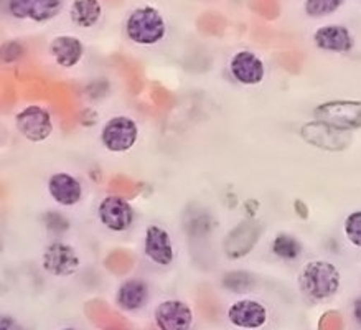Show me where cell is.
Returning a JSON list of instances; mask_svg holds the SVG:
<instances>
[{"mask_svg": "<svg viewBox=\"0 0 361 330\" xmlns=\"http://www.w3.org/2000/svg\"><path fill=\"white\" fill-rule=\"evenodd\" d=\"M341 274L335 264L317 259L302 268L299 284L302 293L312 300H326L338 293Z\"/></svg>", "mask_w": 361, "mask_h": 330, "instance_id": "obj_1", "label": "cell"}, {"mask_svg": "<svg viewBox=\"0 0 361 330\" xmlns=\"http://www.w3.org/2000/svg\"><path fill=\"white\" fill-rule=\"evenodd\" d=\"M167 25L157 8L144 6L130 12L126 20V33L129 40L142 47H150L164 40Z\"/></svg>", "mask_w": 361, "mask_h": 330, "instance_id": "obj_2", "label": "cell"}, {"mask_svg": "<svg viewBox=\"0 0 361 330\" xmlns=\"http://www.w3.org/2000/svg\"><path fill=\"white\" fill-rule=\"evenodd\" d=\"M300 135L305 142L317 149L329 150V152H341V150L348 149L353 140V135L348 129L336 128V126L320 119L310 121L302 126Z\"/></svg>", "mask_w": 361, "mask_h": 330, "instance_id": "obj_3", "label": "cell"}, {"mask_svg": "<svg viewBox=\"0 0 361 330\" xmlns=\"http://www.w3.org/2000/svg\"><path fill=\"white\" fill-rule=\"evenodd\" d=\"M139 128L128 116H114L104 124L101 133L102 145L111 152H128L137 144Z\"/></svg>", "mask_w": 361, "mask_h": 330, "instance_id": "obj_4", "label": "cell"}, {"mask_svg": "<svg viewBox=\"0 0 361 330\" xmlns=\"http://www.w3.org/2000/svg\"><path fill=\"white\" fill-rule=\"evenodd\" d=\"M314 116L341 129H361V101H329L317 106Z\"/></svg>", "mask_w": 361, "mask_h": 330, "instance_id": "obj_5", "label": "cell"}, {"mask_svg": "<svg viewBox=\"0 0 361 330\" xmlns=\"http://www.w3.org/2000/svg\"><path fill=\"white\" fill-rule=\"evenodd\" d=\"M261 233L262 225L259 221L252 220V218L241 221L228 233L226 238H224V255H226L229 259L245 258V256H247L252 250H255V246L257 245V241H259L261 238Z\"/></svg>", "mask_w": 361, "mask_h": 330, "instance_id": "obj_6", "label": "cell"}, {"mask_svg": "<svg viewBox=\"0 0 361 330\" xmlns=\"http://www.w3.org/2000/svg\"><path fill=\"white\" fill-rule=\"evenodd\" d=\"M42 266L55 278H68L80 269L81 259L73 246L63 241H53L43 251Z\"/></svg>", "mask_w": 361, "mask_h": 330, "instance_id": "obj_7", "label": "cell"}, {"mask_svg": "<svg viewBox=\"0 0 361 330\" xmlns=\"http://www.w3.org/2000/svg\"><path fill=\"white\" fill-rule=\"evenodd\" d=\"M16 124L18 133L30 142H43L53 133L51 114L42 106H28L17 114Z\"/></svg>", "mask_w": 361, "mask_h": 330, "instance_id": "obj_8", "label": "cell"}, {"mask_svg": "<svg viewBox=\"0 0 361 330\" xmlns=\"http://www.w3.org/2000/svg\"><path fill=\"white\" fill-rule=\"evenodd\" d=\"M97 215L102 225L114 233L128 231L134 225V208L126 198L111 195L99 203Z\"/></svg>", "mask_w": 361, "mask_h": 330, "instance_id": "obj_9", "label": "cell"}, {"mask_svg": "<svg viewBox=\"0 0 361 330\" xmlns=\"http://www.w3.org/2000/svg\"><path fill=\"white\" fill-rule=\"evenodd\" d=\"M154 319L162 330H187L193 324V310L183 300L167 299L155 307Z\"/></svg>", "mask_w": 361, "mask_h": 330, "instance_id": "obj_10", "label": "cell"}, {"mask_svg": "<svg viewBox=\"0 0 361 330\" xmlns=\"http://www.w3.org/2000/svg\"><path fill=\"white\" fill-rule=\"evenodd\" d=\"M63 0H8V12L16 18L43 23L60 13Z\"/></svg>", "mask_w": 361, "mask_h": 330, "instance_id": "obj_11", "label": "cell"}, {"mask_svg": "<svg viewBox=\"0 0 361 330\" xmlns=\"http://www.w3.org/2000/svg\"><path fill=\"white\" fill-rule=\"evenodd\" d=\"M229 71H231L234 80L246 86L259 85L266 75L264 63L256 53L250 50L234 53L231 61H229Z\"/></svg>", "mask_w": 361, "mask_h": 330, "instance_id": "obj_12", "label": "cell"}, {"mask_svg": "<svg viewBox=\"0 0 361 330\" xmlns=\"http://www.w3.org/2000/svg\"><path fill=\"white\" fill-rule=\"evenodd\" d=\"M144 253L152 263L159 266H170L173 263V245L165 228L150 225L145 230Z\"/></svg>", "mask_w": 361, "mask_h": 330, "instance_id": "obj_13", "label": "cell"}, {"mask_svg": "<svg viewBox=\"0 0 361 330\" xmlns=\"http://www.w3.org/2000/svg\"><path fill=\"white\" fill-rule=\"evenodd\" d=\"M229 322L241 329H259L266 324L267 310L257 300L243 299L229 305L228 309Z\"/></svg>", "mask_w": 361, "mask_h": 330, "instance_id": "obj_14", "label": "cell"}, {"mask_svg": "<svg viewBox=\"0 0 361 330\" xmlns=\"http://www.w3.org/2000/svg\"><path fill=\"white\" fill-rule=\"evenodd\" d=\"M317 48L331 53H348L355 45L353 35L345 25H324L314 33Z\"/></svg>", "mask_w": 361, "mask_h": 330, "instance_id": "obj_15", "label": "cell"}, {"mask_svg": "<svg viewBox=\"0 0 361 330\" xmlns=\"http://www.w3.org/2000/svg\"><path fill=\"white\" fill-rule=\"evenodd\" d=\"M48 192H50L53 200L60 203L61 207H73L80 203L82 198L81 182L66 172H58L50 177Z\"/></svg>", "mask_w": 361, "mask_h": 330, "instance_id": "obj_16", "label": "cell"}, {"mask_svg": "<svg viewBox=\"0 0 361 330\" xmlns=\"http://www.w3.org/2000/svg\"><path fill=\"white\" fill-rule=\"evenodd\" d=\"M50 53L58 66L73 68L81 61L85 47L78 37L60 35L50 43Z\"/></svg>", "mask_w": 361, "mask_h": 330, "instance_id": "obj_17", "label": "cell"}, {"mask_svg": "<svg viewBox=\"0 0 361 330\" xmlns=\"http://www.w3.org/2000/svg\"><path fill=\"white\" fill-rule=\"evenodd\" d=\"M149 299V288L144 281L129 279L119 286L116 294V304L123 310L134 312L144 307Z\"/></svg>", "mask_w": 361, "mask_h": 330, "instance_id": "obj_18", "label": "cell"}, {"mask_svg": "<svg viewBox=\"0 0 361 330\" xmlns=\"http://www.w3.org/2000/svg\"><path fill=\"white\" fill-rule=\"evenodd\" d=\"M102 16V6L99 0H75L71 4V22L80 28H92L97 25Z\"/></svg>", "mask_w": 361, "mask_h": 330, "instance_id": "obj_19", "label": "cell"}, {"mask_svg": "<svg viewBox=\"0 0 361 330\" xmlns=\"http://www.w3.org/2000/svg\"><path fill=\"white\" fill-rule=\"evenodd\" d=\"M272 251H274V255L279 256V258L292 261L300 256L302 245L295 236L287 235V233H279V235L274 238V241H272Z\"/></svg>", "mask_w": 361, "mask_h": 330, "instance_id": "obj_20", "label": "cell"}, {"mask_svg": "<svg viewBox=\"0 0 361 330\" xmlns=\"http://www.w3.org/2000/svg\"><path fill=\"white\" fill-rule=\"evenodd\" d=\"M223 286L231 293H250L256 286V278L247 271H231L223 276Z\"/></svg>", "mask_w": 361, "mask_h": 330, "instance_id": "obj_21", "label": "cell"}, {"mask_svg": "<svg viewBox=\"0 0 361 330\" xmlns=\"http://www.w3.org/2000/svg\"><path fill=\"white\" fill-rule=\"evenodd\" d=\"M345 0H305L304 11L310 18H324L335 13Z\"/></svg>", "mask_w": 361, "mask_h": 330, "instance_id": "obj_22", "label": "cell"}, {"mask_svg": "<svg viewBox=\"0 0 361 330\" xmlns=\"http://www.w3.org/2000/svg\"><path fill=\"white\" fill-rule=\"evenodd\" d=\"M345 235L356 248H361V210L351 212L345 220Z\"/></svg>", "mask_w": 361, "mask_h": 330, "instance_id": "obj_23", "label": "cell"}, {"mask_svg": "<svg viewBox=\"0 0 361 330\" xmlns=\"http://www.w3.org/2000/svg\"><path fill=\"white\" fill-rule=\"evenodd\" d=\"M22 56H23V47L18 42H11L4 47L2 58L6 63L17 61V60H20Z\"/></svg>", "mask_w": 361, "mask_h": 330, "instance_id": "obj_24", "label": "cell"}, {"mask_svg": "<svg viewBox=\"0 0 361 330\" xmlns=\"http://www.w3.org/2000/svg\"><path fill=\"white\" fill-rule=\"evenodd\" d=\"M294 207H295V210H297V215H299L300 218H307L309 216V208H307V205L302 200H297L295 203H294Z\"/></svg>", "mask_w": 361, "mask_h": 330, "instance_id": "obj_25", "label": "cell"}, {"mask_svg": "<svg viewBox=\"0 0 361 330\" xmlns=\"http://www.w3.org/2000/svg\"><path fill=\"white\" fill-rule=\"evenodd\" d=\"M353 317L356 322H358L361 325V298L355 300L353 304Z\"/></svg>", "mask_w": 361, "mask_h": 330, "instance_id": "obj_26", "label": "cell"}]
</instances>
